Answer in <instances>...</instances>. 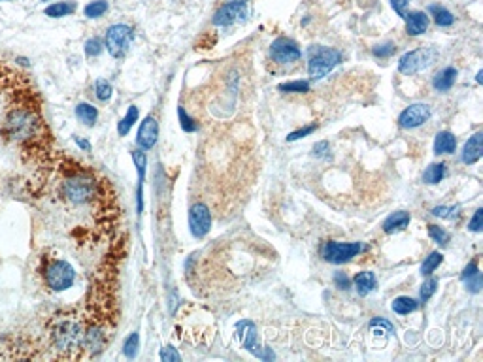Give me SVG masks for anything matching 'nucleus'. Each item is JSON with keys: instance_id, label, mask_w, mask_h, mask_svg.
Masks as SVG:
<instances>
[{"instance_id": "f257e3e1", "label": "nucleus", "mask_w": 483, "mask_h": 362, "mask_svg": "<svg viewBox=\"0 0 483 362\" xmlns=\"http://www.w3.org/2000/svg\"><path fill=\"white\" fill-rule=\"evenodd\" d=\"M0 138L21 153L25 160L50 162L51 132L46 123L40 95L23 74L8 92L0 116Z\"/></svg>"}, {"instance_id": "f03ea898", "label": "nucleus", "mask_w": 483, "mask_h": 362, "mask_svg": "<svg viewBox=\"0 0 483 362\" xmlns=\"http://www.w3.org/2000/svg\"><path fill=\"white\" fill-rule=\"evenodd\" d=\"M85 325L81 313H55L48 323V344L59 358H83Z\"/></svg>"}, {"instance_id": "7ed1b4c3", "label": "nucleus", "mask_w": 483, "mask_h": 362, "mask_svg": "<svg viewBox=\"0 0 483 362\" xmlns=\"http://www.w3.org/2000/svg\"><path fill=\"white\" fill-rule=\"evenodd\" d=\"M40 274H42L43 285L53 293L66 291L76 281V270L72 268V264L66 263L64 258H55L50 255L42 258Z\"/></svg>"}, {"instance_id": "20e7f679", "label": "nucleus", "mask_w": 483, "mask_h": 362, "mask_svg": "<svg viewBox=\"0 0 483 362\" xmlns=\"http://www.w3.org/2000/svg\"><path fill=\"white\" fill-rule=\"evenodd\" d=\"M342 55L336 50L330 48H312L310 50V61H308V72L314 80H321L325 76L340 64Z\"/></svg>"}, {"instance_id": "39448f33", "label": "nucleus", "mask_w": 483, "mask_h": 362, "mask_svg": "<svg viewBox=\"0 0 483 362\" xmlns=\"http://www.w3.org/2000/svg\"><path fill=\"white\" fill-rule=\"evenodd\" d=\"M436 59H438V51L433 50V48H419V50L410 51V53L400 57L398 72L406 76L417 74L421 70H427Z\"/></svg>"}, {"instance_id": "423d86ee", "label": "nucleus", "mask_w": 483, "mask_h": 362, "mask_svg": "<svg viewBox=\"0 0 483 362\" xmlns=\"http://www.w3.org/2000/svg\"><path fill=\"white\" fill-rule=\"evenodd\" d=\"M134 40V29L130 25H112L106 32L104 46L108 53L115 59H121V57L129 51L130 43Z\"/></svg>"}, {"instance_id": "0eeeda50", "label": "nucleus", "mask_w": 483, "mask_h": 362, "mask_svg": "<svg viewBox=\"0 0 483 362\" xmlns=\"http://www.w3.org/2000/svg\"><path fill=\"white\" fill-rule=\"evenodd\" d=\"M363 249H365V246L357 244V242H347V244L346 242H325L321 247V255L327 263L344 264L357 257Z\"/></svg>"}, {"instance_id": "6e6552de", "label": "nucleus", "mask_w": 483, "mask_h": 362, "mask_svg": "<svg viewBox=\"0 0 483 362\" xmlns=\"http://www.w3.org/2000/svg\"><path fill=\"white\" fill-rule=\"evenodd\" d=\"M248 15V4L246 0H230L227 4L219 8L214 15V25L216 27H230L244 21Z\"/></svg>"}, {"instance_id": "1a4fd4ad", "label": "nucleus", "mask_w": 483, "mask_h": 362, "mask_svg": "<svg viewBox=\"0 0 483 362\" xmlns=\"http://www.w3.org/2000/svg\"><path fill=\"white\" fill-rule=\"evenodd\" d=\"M300 48L297 46L295 40L291 38H276L270 46V57L272 61L279 62V64H287V62H295L300 59Z\"/></svg>"}, {"instance_id": "9d476101", "label": "nucleus", "mask_w": 483, "mask_h": 362, "mask_svg": "<svg viewBox=\"0 0 483 362\" xmlns=\"http://www.w3.org/2000/svg\"><path fill=\"white\" fill-rule=\"evenodd\" d=\"M189 227L195 238H204L211 228V214L204 204H195L189 209Z\"/></svg>"}, {"instance_id": "9b49d317", "label": "nucleus", "mask_w": 483, "mask_h": 362, "mask_svg": "<svg viewBox=\"0 0 483 362\" xmlns=\"http://www.w3.org/2000/svg\"><path fill=\"white\" fill-rule=\"evenodd\" d=\"M238 336H240L241 344L248 351H251L253 355H257L259 358H274V353L270 351H262L259 344V337H257V328L251 321H241L238 323Z\"/></svg>"}, {"instance_id": "f8f14e48", "label": "nucleus", "mask_w": 483, "mask_h": 362, "mask_svg": "<svg viewBox=\"0 0 483 362\" xmlns=\"http://www.w3.org/2000/svg\"><path fill=\"white\" fill-rule=\"evenodd\" d=\"M430 108L427 104H412L408 106L406 110L400 113L398 117V125L404 127V129H415V127H421L423 123H427L430 119Z\"/></svg>"}, {"instance_id": "ddd939ff", "label": "nucleus", "mask_w": 483, "mask_h": 362, "mask_svg": "<svg viewBox=\"0 0 483 362\" xmlns=\"http://www.w3.org/2000/svg\"><path fill=\"white\" fill-rule=\"evenodd\" d=\"M23 74H25V72H21L18 68L10 67L6 61L0 59V104L4 106L8 92L12 91V87L18 83L19 78Z\"/></svg>"}, {"instance_id": "4468645a", "label": "nucleus", "mask_w": 483, "mask_h": 362, "mask_svg": "<svg viewBox=\"0 0 483 362\" xmlns=\"http://www.w3.org/2000/svg\"><path fill=\"white\" fill-rule=\"evenodd\" d=\"M157 138H159V123L155 117L148 116L138 129V146L140 149H151L157 144Z\"/></svg>"}, {"instance_id": "2eb2a0df", "label": "nucleus", "mask_w": 483, "mask_h": 362, "mask_svg": "<svg viewBox=\"0 0 483 362\" xmlns=\"http://www.w3.org/2000/svg\"><path fill=\"white\" fill-rule=\"evenodd\" d=\"M483 155V132H476L472 136L470 140L465 144V149H463V162L466 165H476L477 160L482 159Z\"/></svg>"}, {"instance_id": "dca6fc26", "label": "nucleus", "mask_w": 483, "mask_h": 362, "mask_svg": "<svg viewBox=\"0 0 483 362\" xmlns=\"http://www.w3.org/2000/svg\"><path fill=\"white\" fill-rule=\"evenodd\" d=\"M404 18H406V31H408L410 36H419L428 29L427 13L412 12Z\"/></svg>"}, {"instance_id": "f3484780", "label": "nucleus", "mask_w": 483, "mask_h": 362, "mask_svg": "<svg viewBox=\"0 0 483 362\" xmlns=\"http://www.w3.org/2000/svg\"><path fill=\"white\" fill-rule=\"evenodd\" d=\"M410 225V214L408 211H395L389 215L384 221V232L385 234H395L400 232Z\"/></svg>"}, {"instance_id": "a211bd4d", "label": "nucleus", "mask_w": 483, "mask_h": 362, "mask_svg": "<svg viewBox=\"0 0 483 362\" xmlns=\"http://www.w3.org/2000/svg\"><path fill=\"white\" fill-rule=\"evenodd\" d=\"M461 279L466 283V287H468L470 293H477V291L482 288V274H479V268H477L476 260H472V263L466 266Z\"/></svg>"}, {"instance_id": "6ab92c4d", "label": "nucleus", "mask_w": 483, "mask_h": 362, "mask_svg": "<svg viewBox=\"0 0 483 362\" xmlns=\"http://www.w3.org/2000/svg\"><path fill=\"white\" fill-rule=\"evenodd\" d=\"M455 80H457V70L453 67H447L434 76L433 85L436 91H449L453 87V83H455Z\"/></svg>"}, {"instance_id": "aec40b11", "label": "nucleus", "mask_w": 483, "mask_h": 362, "mask_svg": "<svg viewBox=\"0 0 483 362\" xmlns=\"http://www.w3.org/2000/svg\"><path fill=\"white\" fill-rule=\"evenodd\" d=\"M457 148V140L451 132H438L436 134V140H434V153L436 155H446V153H453Z\"/></svg>"}, {"instance_id": "412c9836", "label": "nucleus", "mask_w": 483, "mask_h": 362, "mask_svg": "<svg viewBox=\"0 0 483 362\" xmlns=\"http://www.w3.org/2000/svg\"><path fill=\"white\" fill-rule=\"evenodd\" d=\"M355 287H357V293L360 296L370 295L372 291L376 288V276L372 272H359L354 279Z\"/></svg>"}, {"instance_id": "4be33fe9", "label": "nucleus", "mask_w": 483, "mask_h": 362, "mask_svg": "<svg viewBox=\"0 0 483 362\" xmlns=\"http://www.w3.org/2000/svg\"><path fill=\"white\" fill-rule=\"evenodd\" d=\"M76 116H78V119H80L83 125L93 127V125L97 123V119H99V111H97L94 106L87 104V102H81V104L76 106Z\"/></svg>"}, {"instance_id": "5701e85b", "label": "nucleus", "mask_w": 483, "mask_h": 362, "mask_svg": "<svg viewBox=\"0 0 483 362\" xmlns=\"http://www.w3.org/2000/svg\"><path fill=\"white\" fill-rule=\"evenodd\" d=\"M74 12L76 4L74 2H66V0H61V2H55V4L46 8V15H50V18H66V15Z\"/></svg>"}, {"instance_id": "b1692460", "label": "nucleus", "mask_w": 483, "mask_h": 362, "mask_svg": "<svg viewBox=\"0 0 483 362\" xmlns=\"http://www.w3.org/2000/svg\"><path fill=\"white\" fill-rule=\"evenodd\" d=\"M391 306H393V312L398 313V315H408V313L415 312L419 307V302L410 298V296H398V298L393 300Z\"/></svg>"}, {"instance_id": "393cba45", "label": "nucleus", "mask_w": 483, "mask_h": 362, "mask_svg": "<svg viewBox=\"0 0 483 362\" xmlns=\"http://www.w3.org/2000/svg\"><path fill=\"white\" fill-rule=\"evenodd\" d=\"M446 178V165L444 162H438V165H430L423 174V181L428 185L440 183L442 179Z\"/></svg>"}, {"instance_id": "a878e982", "label": "nucleus", "mask_w": 483, "mask_h": 362, "mask_svg": "<svg viewBox=\"0 0 483 362\" xmlns=\"http://www.w3.org/2000/svg\"><path fill=\"white\" fill-rule=\"evenodd\" d=\"M138 116H140V111H138L136 106H129V110H127V113H125V117L119 121L118 125V132L119 136H127L129 134V130L132 129V125L136 123Z\"/></svg>"}, {"instance_id": "bb28decb", "label": "nucleus", "mask_w": 483, "mask_h": 362, "mask_svg": "<svg viewBox=\"0 0 483 362\" xmlns=\"http://www.w3.org/2000/svg\"><path fill=\"white\" fill-rule=\"evenodd\" d=\"M430 12H433L434 21H436V25L438 27H449L453 25V21H455L453 13L449 12V10H446L444 6H430Z\"/></svg>"}, {"instance_id": "cd10ccee", "label": "nucleus", "mask_w": 483, "mask_h": 362, "mask_svg": "<svg viewBox=\"0 0 483 362\" xmlns=\"http://www.w3.org/2000/svg\"><path fill=\"white\" fill-rule=\"evenodd\" d=\"M442 260H444V255H442V253H438V251L430 253V255L425 258V263H423V266H421L423 276H430V274H433V272L440 266Z\"/></svg>"}, {"instance_id": "c85d7f7f", "label": "nucleus", "mask_w": 483, "mask_h": 362, "mask_svg": "<svg viewBox=\"0 0 483 362\" xmlns=\"http://www.w3.org/2000/svg\"><path fill=\"white\" fill-rule=\"evenodd\" d=\"M106 10H108V2L106 0H93L91 4L85 6V18L97 19L100 15H104Z\"/></svg>"}, {"instance_id": "c756f323", "label": "nucleus", "mask_w": 483, "mask_h": 362, "mask_svg": "<svg viewBox=\"0 0 483 362\" xmlns=\"http://www.w3.org/2000/svg\"><path fill=\"white\" fill-rule=\"evenodd\" d=\"M94 92H97V99L102 100V102H108V100L112 99V95H113L112 83L106 80H99L97 83H94Z\"/></svg>"}, {"instance_id": "7c9ffc66", "label": "nucleus", "mask_w": 483, "mask_h": 362, "mask_svg": "<svg viewBox=\"0 0 483 362\" xmlns=\"http://www.w3.org/2000/svg\"><path fill=\"white\" fill-rule=\"evenodd\" d=\"M132 159H134V165H136L138 176H140V183H144V178H146V166H148V157H146V153H144V149L132 151Z\"/></svg>"}, {"instance_id": "2f4dec72", "label": "nucleus", "mask_w": 483, "mask_h": 362, "mask_svg": "<svg viewBox=\"0 0 483 362\" xmlns=\"http://www.w3.org/2000/svg\"><path fill=\"white\" fill-rule=\"evenodd\" d=\"M279 91L284 92H308L310 91V83L308 81H289V83H281V85L278 87Z\"/></svg>"}, {"instance_id": "473e14b6", "label": "nucleus", "mask_w": 483, "mask_h": 362, "mask_svg": "<svg viewBox=\"0 0 483 362\" xmlns=\"http://www.w3.org/2000/svg\"><path fill=\"white\" fill-rule=\"evenodd\" d=\"M138 344H140V337H138L136 332H134V334H130V336L125 340V344H123L125 356L134 358V356H136V353H138Z\"/></svg>"}, {"instance_id": "72a5a7b5", "label": "nucleus", "mask_w": 483, "mask_h": 362, "mask_svg": "<svg viewBox=\"0 0 483 362\" xmlns=\"http://www.w3.org/2000/svg\"><path fill=\"white\" fill-rule=\"evenodd\" d=\"M428 236H430L436 244H440V246H446L447 242H449V234L442 227H438V225H428Z\"/></svg>"}, {"instance_id": "f704fd0d", "label": "nucleus", "mask_w": 483, "mask_h": 362, "mask_svg": "<svg viewBox=\"0 0 483 362\" xmlns=\"http://www.w3.org/2000/svg\"><path fill=\"white\" fill-rule=\"evenodd\" d=\"M458 209H461L458 206H436L430 214L436 215V217H442V219H453V217L458 215Z\"/></svg>"}, {"instance_id": "c9c22d12", "label": "nucleus", "mask_w": 483, "mask_h": 362, "mask_svg": "<svg viewBox=\"0 0 483 362\" xmlns=\"http://www.w3.org/2000/svg\"><path fill=\"white\" fill-rule=\"evenodd\" d=\"M102 50H104V42H102L100 38H91V40H87V43H85L87 57H99L100 53H102Z\"/></svg>"}, {"instance_id": "e433bc0d", "label": "nucleus", "mask_w": 483, "mask_h": 362, "mask_svg": "<svg viewBox=\"0 0 483 362\" xmlns=\"http://www.w3.org/2000/svg\"><path fill=\"white\" fill-rule=\"evenodd\" d=\"M178 116H180L181 129L186 130V132H195V130L199 129V125H197V121H195L192 117L187 116V111L183 110L181 106H180V110H178Z\"/></svg>"}, {"instance_id": "4c0bfd02", "label": "nucleus", "mask_w": 483, "mask_h": 362, "mask_svg": "<svg viewBox=\"0 0 483 362\" xmlns=\"http://www.w3.org/2000/svg\"><path fill=\"white\" fill-rule=\"evenodd\" d=\"M372 53L376 57H379V59H387V57H393L397 53V46H395V43H382L378 48H374Z\"/></svg>"}, {"instance_id": "58836bf2", "label": "nucleus", "mask_w": 483, "mask_h": 362, "mask_svg": "<svg viewBox=\"0 0 483 362\" xmlns=\"http://www.w3.org/2000/svg\"><path fill=\"white\" fill-rule=\"evenodd\" d=\"M436 288H438V279L428 277L427 281L423 283V287H421V302H427L428 298L436 293Z\"/></svg>"}, {"instance_id": "ea45409f", "label": "nucleus", "mask_w": 483, "mask_h": 362, "mask_svg": "<svg viewBox=\"0 0 483 362\" xmlns=\"http://www.w3.org/2000/svg\"><path fill=\"white\" fill-rule=\"evenodd\" d=\"M161 361H167V362H180L181 361V355L178 353V351L174 349V347H162L161 351Z\"/></svg>"}, {"instance_id": "a19ab883", "label": "nucleus", "mask_w": 483, "mask_h": 362, "mask_svg": "<svg viewBox=\"0 0 483 362\" xmlns=\"http://www.w3.org/2000/svg\"><path fill=\"white\" fill-rule=\"evenodd\" d=\"M482 227H483V209H476V214H474V217H472L470 225H468V228H470L472 232H482Z\"/></svg>"}, {"instance_id": "79ce46f5", "label": "nucleus", "mask_w": 483, "mask_h": 362, "mask_svg": "<svg viewBox=\"0 0 483 362\" xmlns=\"http://www.w3.org/2000/svg\"><path fill=\"white\" fill-rule=\"evenodd\" d=\"M335 283H336V287L342 288V291H346V288L351 287V279L347 277L346 272H336V274H335Z\"/></svg>"}, {"instance_id": "37998d69", "label": "nucleus", "mask_w": 483, "mask_h": 362, "mask_svg": "<svg viewBox=\"0 0 483 362\" xmlns=\"http://www.w3.org/2000/svg\"><path fill=\"white\" fill-rule=\"evenodd\" d=\"M317 127L316 125H310V127H304V129L297 130V132H291V134L287 136V141H295V140H300V138H304V136L312 134L314 130H316Z\"/></svg>"}, {"instance_id": "c03bdc74", "label": "nucleus", "mask_w": 483, "mask_h": 362, "mask_svg": "<svg viewBox=\"0 0 483 362\" xmlns=\"http://www.w3.org/2000/svg\"><path fill=\"white\" fill-rule=\"evenodd\" d=\"M391 6H393V10L398 13V15H406V12H408V6H410V0H391Z\"/></svg>"}, {"instance_id": "a18cd8bd", "label": "nucleus", "mask_w": 483, "mask_h": 362, "mask_svg": "<svg viewBox=\"0 0 483 362\" xmlns=\"http://www.w3.org/2000/svg\"><path fill=\"white\" fill-rule=\"evenodd\" d=\"M370 326H382V328H385V332H389V334H395V326L391 325L389 321H385V319H372Z\"/></svg>"}, {"instance_id": "49530a36", "label": "nucleus", "mask_w": 483, "mask_h": 362, "mask_svg": "<svg viewBox=\"0 0 483 362\" xmlns=\"http://www.w3.org/2000/svg\"><path fill=\"white\" fill-rule=\"evenodd\" d=\"M314 149H316V155H319V157H325V155H327V151H328V144L327 141H319V144H317Z\"/></svg>"}, {"instance_id": "de8ad7c7", "label": "nucleus", "mask_w": 483, "mask_h": 362, "mask_svg": "<svg viewBox=\"0 0 483 362\" xmlns=\"http://www.w3.org/2000/svg\"><path fill=\"white\" fill-rule=\"evenodd\" d=\"M76 144H78L81 149H85V151L87 149H91V144H89V141H85V140H81V138H76Z\"/></svg>"}, {"instance_id": "09e8293b", "label": "nucleus", "mask_w": 483, "mask_h": 362, "mask_svg": "<svg viewBox=\"0 0 483 362\" xmlns=\"http://www.w3.org/2000/svg\"><path fill=\"white\" fill-rule=\"evenodd\" d=\"M0 2H4V0H0Z\"/></svg>"}]
</instances>
